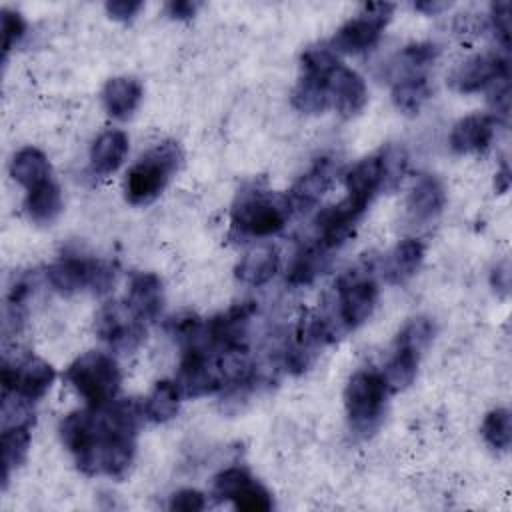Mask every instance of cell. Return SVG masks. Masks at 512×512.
Returning <instances> with one entry per match:
<instances>
[{"label":"cell","mask_w":512,"mask_h":512,"mask_svg":"<svg viewBox=\"0 0 512 512\" xmlns=\"http://www.w3.org/2000/svg\"><path fill=\"white\" fill-rule=\"evenodd\" d=\"M142 100V86L136 78L114 76L102 88V104L116 120H128Z\"/></svg>","instance_id":"7402d4cb"},{"label":"cell","mask_w":512,"mask_h":512,"mask_svg":"<svg viewBox=\"0 0 512 512\" xmlns=\"http://www.w3.org/2000/svg\"><path fill=\"white\" fill-rule=\"evenodd\" d=\"M420 352L412 350V348H406V346H394V352L390 356V360L386 362L384 370L380 372L386 386H388V392H400V390H406L414 378H416V372H418V362H420Z\"/></svg>","instance_id":"4316f807"},{"label":"cell","mask_w":512,"mask_h":512,"mask_svg":"<svg viewBox=\"0 0 512 512\" xmlns=\"http://www.w3.org/2000/svg\"><path fill=\"white\" fill-rule=\"evenodd\" d=\"M280 266L278 250L272 244L250 248L236 266V278L248 286H262L274 278Z\"/></svg>","instance_id":"603a6c76"},{"label":"cell","mask_w":512,"mask_h":512,"mask_svg":"<svg viewBox=\"0 0 512 512\" xmlns=\"http://www.w3.org/2000/svg\"><path fill=\"white\" fill-rule=\"evenodd\" d=\"M380 156L384 166V188H394L406 170V154L402 148L390 146L380 152Z\"/></svg>","instance_id":"8d00e7d4"},{"label":"cell","mask_w":512,"mask_h":512,"mask_svg":"<svg viewBox=\"0 0 512 512\" xmlns=\"http://www.w3.org/2000/svg\"><path fill=\"white\" fill-rule=\"evenodd\" d=\"M230 502L236 510L242 512H268L274 506L272 494L254 478L244 488H240Z\"/></svg>","instance_id":"836d02e7"},{"label":"cell","mask_w":512,"mask_h":512,"mask_svg":"<svg viewBox=\"0 0 512 512\" xmlns=\"http://www.w3.org/2000/svg\"><path fill=\"white\" fill-rule=\"evenodd\" d=\"M504 76H508V62L500 54L488 52L474 54L460 62L448 76V84L460 94H472Z\"/></svg>","instance_id":"7c38bea8"},{"label":"cell","mask_w":512,"mask_h":512,"mask_svg":"<svg viewBox=\"0 0 512 512\" xmlns=\"http://www.w3.org/2000/svg\"><path fill=\"white\" fill-rule=\"evenodd\" d=\"M104 8L112 20L126 22L136 16V12L142 8V2L140 0H110V2H106Z\"/></svg>","instance_id":"b9f144b4"},{"label":"cell","mask_w":512,"mask_h":512,"mask_svg":"<svg viewBox=\"0 0 512 512\" xmlns=\"http://www.w3.org/2000/svg\"><path fill=\"white\" fill-rule=\"evenodd\" d=\"M360 212L354 210L346 200H342L336 206H330L318 216V228H320V246L324 250H332L342 246L354 232L356 222L360 220Z\"/></svg>","instance_id":"ac0fdd59"},{"label":"cell","mask_w":512,"mask_h":512,"mask_svg":"<svg viewBox=\"0 0 512 512\" xmlns=\"http://www.w3.org/2000/svg\"><path fill=\"white\" fill-rule=\"evenodd\" d=\"M378 302V286L368 270H348L338 280V312L346 328L364 324Z\"/></svg>","instance_id":"9c48e42d"},{"label":"cell","mask_w":512,"mask_h":512,"mask_svg":"<svg viewBox=\"0 0 512 512\" xmlns=\"http://www.w3.org/2000/svg\"><path fill=\"white\" fill-rule=\"evenodd\" d=\"M388 386L380 372L360 370L350 376L344 388V408L356 432L370 434L382 420Z\"/></svg>","instance_id":"5b68a950"},{"label":"cell","mask_w":512,"mask_h":512,"mask_svg":"<svg viewBox=\"0 0 512 512\" xmlns=\"http://www.w3.org/2000/svg\"><path fill=\"white\" fill-rule=\"evenodd\" d=\"M394 4L388 2H368L362 4L358 14L346 20L332 36L328 48L336 54H360L370 50L378 40L386 24L390 22Z\"/></svg>","instance_id":"8992f818"},{"label":"cell","mask_w":512,"mask_h":512,"mask_svg":"<svg viewBox=\"0 0 512 512\" xmlns=\"http://www.w3.org/2000/svg\"><path fill=\"white\" fill-rule=\"evenodd\" d=\"M182 164V150L176 142H162L148 150L128 170L124 180L126 200L134 206L154 202Z\"/></svg>","instance_id":"7a4b0ae2"},{"label":"cell","mask_w":512,"mask_h":512,"mask_svg":"<svg viewBox=\"0 0 512 512\" xmlns=\"http://www.w3.org/2000/svg\"><path fill=\"white\" fill-rule=\"evenodd\" d=\"M206 506L204 494L194 488H182L170 496L168 508L174 512H198Z\"/></svg>","instance_id":"60d3db41"},{"label":"cell","mask_w":512,"mask_h":512,"mask_svg":"<svg viewBox=\"0 0 512 512\" xmlns=\"http://www.w3.org/2000/svg\"><path fill=\"white\" fill-rule=\"evenodd\" d=\"M2 32H4V58L8 52L20 42V38L26 32V22L20 12L4 8L2 10Z\"/></svg>","instance_id":"74e56055"},{"label":"cell","mask_w":512,"mask_h":512,"mask_svg":"<svg viewBox=\"0 0 512 512\" xmlns=\"http://www.w3.org/2000/svg\"><path fill=\"white\" fill-rule=\"evenodd\" d=\"M492 286L502 296L508 294V288H510V266H508L506 260L496 264V268L492 270Z\"/></svg>","instance_id":"ee69618b"},{"label":"cell","mask_w":512,"mask_h":512,"mask_svg":"<svg viewBox=\"0 0 512 512\" xmlns=\"http://www.w3.org/2000/svg\"><path fill=\"white\" fill-rule=\"evenodd\" d=\"M438 52H440V48L432 42L408 44L398 54V60L394 64V70H396L394 80L406 78V76H426L424 70L434 64V60L438 58Z\"/></svg>","instance_id":"4dcf8cb0"},{"label":"cell","mask_w":512,"mask_h":512,"mask_svg":"<svg viewBox=\"0 0 512 512\" xmlns=\"http://www.w3.org/2000/svg\"><path fill=\"white\" fill-rule=\"evenodd\" d=\"M128 152V136L122 130L102 132L90 148V166L96 174L106 176L120 168Z\"/></svg>","instance_id":"cb8c5ba5"},{"label":"cell","mask_w":512,"mask_h":512,"mask_svg":"<svg viewBox=\"0 0 512 512\" xmlns=\"http://www.w3.org/2000/svg\"><path fill=\"white\" fill-rule=\"evenodd\" d=\"M128 306L142 322L156 320L164 304V288L154 272H138L132 276L126 296Z\"/></svg>","instance_id":"2e32d148"},{"label":"cell","mask_w":512,"mask_h":512,"mask_svg":"<svg viewBox=\"0 0 512 512\" xmlns=\"http://www.w3.org/2000/svg\"><path fill=\"white\" fill-rule=\"evenodd\" d=\"M180 398H182V394H180L176 382L160 380V382H156V386L144 400V414L152 422H158V424L168 422L178 414Z\"/></svg>","instance_id":"f1b7e54d"},{"label":"cell","mask_w":512,"mask_h":512,"mask_svg":"<svg viewBox=\"0 0 512 512\" xmlns=\"http://www.w3.org/2000/svg\"><path fill=\"white\" fill-rule=\"evenodd\" d=\"M330 72H302L292 90V106L302 114H322L332 106L328 78Z\"/></svg>","instance_id":"44dd1931"},{"label":"cell","mask_w":512,"mask_h":512,"mask_svg":"<svg viewBox=\"0 0 512 512\" xmlns=\"http://www.w3.org/2000/svg\"><path fill=\"white\" fill-rule=\"evenodd\" d=\"M292 214V208L288 204V198L274 192H242L232 208V226L246 236L264 238L280 232L288 218Z\"/></svg>","instance_id":"277c9868"},{"label":"cell","mask_w":512,"mask_h":512,"mask_svg":"<svg viewBox=\"0 0 512 512\" xmlns=\"http://www.w3.org/2000/svg\"><path fill=\"white\" fill-rule=\"evenodd\" d=\"M432 338H434V324H432V320L424 318V316H418V318H412L402 328V332L396 338V344L412 348V350L422 354L428 348V344L432 342Z\"/></svg>","instance_id":"e575fe53"},{"label":"cell","mask_w":512,"mask_h":512,"mask_svg":"<svg viewBox=\"0 0 512 512\" xmlns=\"http://www.w3.org/2000/svg\"><path fill=\"white\" fill-rule=\"evenodd\" d=\"M62 208H64L62 190L52 178L26 192L24 210L28 218L36 224H52L60 216Z\"/></svg>","instance_id":"d4e9b609"},{"label":"cell","mask_w":512,"mask_h":512,"mask_svg":"<svg viewBox=\"0 0 512 512\" xmlns=\"http://www.w3.org/2000/svg\"><path fill=\"white\" fill-rule=\"evenodd\" d=\"M54 378V368L42 358H26L18 366L2 364V392H14L28 402L40 400L50 390Z\"/></svg>","instance_id":"8fae6325"},{"label":"cell","mask_w":512,"mask_h":512,"mask_svg":"<svg viewBox=\"0 0 512 512\" xmlns=\"http://www.w3.org/2000/svg\"><path fill=\"white\" fill-rule=\"evenodd\" d=\"M328 88L332 106L342 118L358 116L368 102V88L364 78L342 62L332 70L328 78Z\"/></svg>","instance_id":"5bb4252c"},{"label":"cell","mask_w":512,"mask_h":512,"mask_svg":"<svg viewBox=\"0 0 512 512\" xmlns=\"http://www.w3.org/2000/svg\"><path fill=\"white\" fill-rule=\"evenodd\" d=\"M28 446H30V426H10V428H2V438H0V452H2V486L6 488L8 478L12 474V470H16L26 454H28Z\"/></svg>","instance_id":"83f0119b"},{"label":"cell","mask_w":512,"mask_h":512,"mask_svg":"<svg viewBox=\"0 0 512 512\" xmlns=\"http://www.w3.org/2000/svg\"><path fill=\"white\" fill-rule=\"evenodd\" d=\"M226 378L220 370L216 352L200 342L184 346V354L178 368L176 386L182 398H198L222 390Z\"/></svg>","instance_id":"ba28073f"},{"label":"cell","mask_w":512,"mask_h":512,"mask_svg":"<svg viewBox=\"0 0 512 512\" xmlns=\"http://www.w3.org/2000/svg\"><path fill=\"white\" fill-rule=\"evenodd\" d=\"M496 120L490 114H470L460 118L450 132V148L454 154L484 152L494 138Z\"/></svg>","instance_id":"9a60e30c"},{"label":"cell","mask_w":512,"mask_h":512,"mask_svg":"<svg viewBox=\"0 0 512 512\" xmlns=\"http://www.w3.org/2000/svg\"><path fill=\"white\" fill-rule=\"evenodd\" d=\"M66 380L88 406L100 408L114 402L120 388V368L110 354L90 350L66 368Z\"/></svg>","instance_id":"3957f363"},{"label":"cell","mask_w":512,"mask_h":512,"mask_svg":"<svg viewBox=\"0 0 512 512\" xmlns=\"http://www.w3.org/2000/svg\"><path fill=\"white\" fill-rule=\"evenodd\" d=\"M10 176L26 190L50 180V162L38 148L26 146L10 160Z\"/></svg>","instance_id":"484cf974"},{"label":"cell","mask_w":512,"mask_h":512,"mask_svg":"<svg viewBox=\"0 0 512 512\" xmlns=\"http://www.w3.org/2000/svg\"><path fill=\"white\" fill-rule=\"evenodd\" d=\"M424 260V244L416 238H406L398 242L384 258L382 274L392 286L408 282L420 268Z\"/></svg>","instance_id":"d6986e66"},{"label":"cell","mask_w":512,"mask_h":512,"mask_svg":"<svg viewBox=\"0 0 512 512\" xmlns=\"http://www.w3.org/2000/svg\"><path fill=\"white\" fill-rule=\"evenodd\" d=\"M330 178H332L330 162L318 160L304 176H300L294 182V186L286 194L290 208L296 212H308L310 208H314L322 200L324 192L328 190Z\"/></svg>","instance_id":"e0dca14e"},{"label":"cell","mask_w":512,"mask_h":512,"mask_svg":"<svg viewBox=\"0 0 512 512\" xmlns=\"http://www.w3.org/2000/svg\"><path fill=\"white\" fill-rule=\"evenodd\" d=\"M96 334L116 350H132L144 336V322L128 302H106L96 316Z\"/></svg>","instance_id":"30bf717a"},{"label":"cell","mask_w":512,"mask_h":512,"mask_svg":"<svg viewBox=\"0 0 512 512\" xmlns=\"http://www.w3.org/2000/svg\"><path fill=\"white\" fill-rule=\"evenodd\" d=\"M390 96H392V102H394L396 110H400L402 114L414 116V114L420 112L422 104L430 96L428 80H426V76L398 78L392 84V94Z\"/></svg>","instance_id":"f546056e"},{"label":"cell","mask_w":512,"mask_h":512,"mask_svg":"<svg viewBox=\"0 0 512 512\" xmlns=\"http://www.w3.org/2000/svg\"><path fill=\"white\" fill-rule=\"evenodd\" d=\"M114 268L100 260L68 256L54 262L46 278L50 286L60 294H74L80 290H92L96 294L108 292L114 284Z\"/></svg>","instance_id":"52a82bcc"},{"label":"cell","mask_w":512,"mask_h":512,"mask_svg":"<svg viewBox=\"0 0 512 512\" xmlns=\"http://www.w3.org/2000/svg\"><path fill=\"white\" fill-rule=\"evenodd\" d=\"M200 8L198 2H190V0H176V2H168L166 4V14L174 20H188L196 14V10Z\"/></svg>","instance_id":"7bdbcfd3"},{"label":"cell","mask_w":512,"mask_h":512,"mask_svg":"<svg viewBox=\"0 0 512 512\" xmlns=\"http://www.w3.org/2000/svg\"><path fill=\"white\" fill-rule=\"evenodd\" d=\"M444 202H446V192L442 182L432 174H424L410 188L406 198V208L414 220L428 222L442 212Z\"/></svg>","instance_id":"ffe728a7"},{"label":"cell","mask_w":512,"mask_h":512,"mask_svg":"<svg viewBox=\"0 0 512 512\" xmlns=\"http://www.w3.org/2000/svg\"><path fill=\"white\" fill-rule=\"evenodd\" d=\"M346 192L348 196L344 198L354 210L364 214L368 208L370 200L376 196L380 188H384V166H382V156L372 154L362 158L358 164H354L348 174H346Z\"/></svg>","instance_id":"4fadbf2b"},{"label":"cell","mask_w":512,"mask_h":512,"mask_svg":"<svg viewBox=\"0 0 512 512\" xmlns=\"http://www.w3.org/2000/svg\"><path fill=\"white\" fill-rule=\"evenodd\" d=\"M494 186H496V192H498V194H504V192L508 190V186H510V170H508L506 164L496 172Z\"/></svg>","instance_id":"f6af8a7d"},{"label":"cell","mask_w":512,"mask_h":512,"mask_svg":"<svg viewBox=\"0 0 512 512\" xmlns=\"http://www.w3.org/2000/svg\"><path fill=\"white\" fill-rule=\"evenodd\" d=\"M446 6H448L446 2H418V4H414V8H416V10L426 12V14H436V12L444 10Z\"/></svg>","instance_id":"bcb514c9"},{"label":"cell","mask_w":512,"mask_h":512,"mask_svg":"<svg viewBox=\"0 0 512 512\" xmlns=\"http://www.w3.org/2000/svg\"><path fill=\"white\" fill-rule=\"evenodd\" d=\"M492 86V92H490V106H492V112L490 114L496 122L498 118L500 120H506L508 118V112H510V84H508V76L496 80Z\"/></svg>","instance_id":"ab89813d"},{"label":"cell","mask_w":512,"mask_h":512,"mask_svg":"<svg viewBox=\"0 0 512 512\" xmlns=\"http://www.w3.org/2000/svg\"><path fill=\"white\" fill-rule=\"evenodd\" d=\"M252 476L244 468H226L214 478V496L218 500H232L234 494L244 488Z\"/></svg>","instance_id":"d590c367"},{"label":"cell","mask_w":512,"mask_h":512,"mask_svg":"<svg viewBox=\"0 0 512 512\" xmlns=\"http://www.w3.org/2000/svg\"><path fill=\"white\" fill-rule=\"evenodd\" d=\"M482 436L486 444L494 450L506 452L512 442V426H510V410L508 408H494L484 416L482 422Z\"/></svg>","instance_id":"1f68e13d"},{"label":"cell","mask_w":512,"mask_h":512,"mask_svg":"<svg viewBox=\"0 0 512 512\" xmlns=\"http://www.w3.org/2000/svg\"><path fill=\"white\" fill-rule=\"evenodd\" d=\"M324 248L318 244L314 248H306L296 254L288 280L292 284H308L312 282L324 268Z\"/></svg>","instance_id":"d6a6232c"},{"label":"cell","mask_w":512,"mask_h":512,"mask_svg":"<svg viewBox=\"0 0 512 512\" xmlns=\"http://www.w3.org/2000/svg\"><path fill=\"white\" fill-rule=\"evenodd\" d=\"M144 416L138 400H118L100 408L74 410L60 422V440L88 474L124 478L136 452V432Z\"/></svg>","instance_id":"6da1fadb"},{"label":"cell","mask_w":512,"mask_h":512,"mask_svg":"<svg viewBox=\"0 0 512 512\" xmlns=\"http://www.w3.org/2000/svg\"><path fill=\"white\" fill-rule=\"evenodd\" d=\"M490 24L496 38L508 46L510 44V2L498 0L490 6Z\"/></svg>","instance_id":"f35d334b"}]
</instances>
